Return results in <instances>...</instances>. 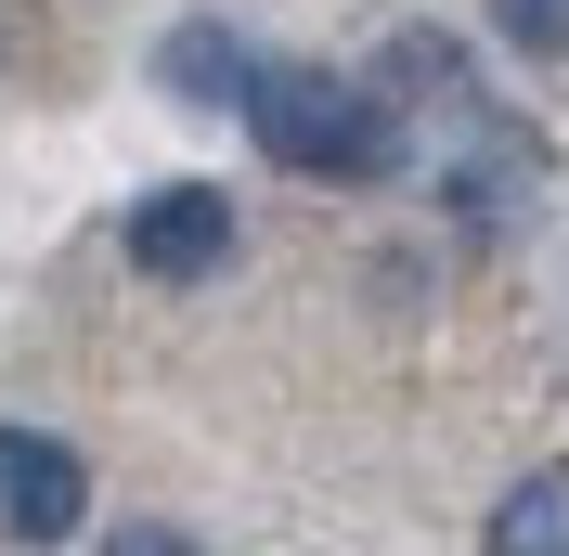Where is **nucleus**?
<instances>
[{"label": "nucleus", "instance_id": "nucleus-2", "mask_svg": "<svg viewBox=\"0 0 569 556\" xmlns=\"http://www.w3.org/2000/svg\"><path fill=\"white\" fill-rule=\"evenodd\" d=\"M543 169H557V142L531 130L518 105H492V91H466L453 105V156H440V208L466 220L479 246H505L518 220L543 208Z\"/></svg>", "mask_w": 569, "mask_h": 556}, {"label": "nucleus", "instance_id": "nucleus-7", "mask_svg": "<svg viewBox=\"0 0 569 556\" xmlns=\"http://www.w3.org/2000/svg\"><path fill=\"white\" fill-rule=\"evenodd\" d=\"M505 52H531V66H569V0H492Z\"/></svg>", "mask_w": 569, "mask_h": 556}, {"label": "nucleus", "instance_id": "nucleus-1", "mask_svg": "<svg viewBox=\"0 0 569 556\" xmlns=\"http://www.w3.org/2000/svg\"><path fill=\"white\" fill-rule=\"evenodd\" d=\"M259 156L298 181H337V195H376V181L415 169V117L376 91V78H337V66H298V52H259L247 66V105Z\"/></svg>", "mask_w": 569, "mask_h": 556}, {"label": "nucleus", "instance_id": "nucleus-3", "mask_svg": "<svg viewBox=\"0 0 569 556\" xmlns=\"http://www.w3.org/2000/svg\"><path fill=\"white\" fill-rule=\"evenodd\" d=\"M117 246H130L142 285H208V272H233V195L220 181H156V195H130Z\"/></svg>", "mask_w": 569, "mask_h": 556}, {"label": "nucleus", "instance_id": "nucleus-4", "mask_svg": "<svg viewBox=\"0 0 569 556\" xmlns=\"http://www.w3.org/2000/svg\"><path fill=\"white\" fill-rule=\"evenodd\" d=\"M78 518H91V466H78V440H52V427H0V530H13V544H78Z\"/></svg>", "mask_w": 569, "mask_h": 556}, {"label": "nucleus", "instance_id": "nucleus-8", "mask_svg": "<svg viewBox=\"0 0 569 556\" xmlns=\"http://www.w3.org/2000/svg\"><path fill=\"white\" fill-rule=\"evenodd\" d=\"M104 556H208V544H194L181 518H117V530H104Z\"/></svg>", "mask_w": 569, "mask_h": 556}, {"label": "nucleus", "instance_id": "nucleus-6", "mask_svg": "<svg viewBox=\"0 0 569 556\" xmlns=\"http://www.w3.org/2000/svg\"><path fill=\"white\" fill-rule=\"evenodd\" d=\"M479 544L492 556H569V453H543V466H518V479L492 492Z\"/></svg>", "mask_w": 569, "mask_h": 556}, {"label": "nucleus", "instance_id": "nucleus-5", "mask_svg": "<svg viewBox=\"0 0 569 556\" xmlns=\"http://www.w3.org/2000/svg\"><path fill=\"white\" fill-rule=\"evenodd\" d=\"M247 66H259V52L220 27V13H181V27L156 39V91L194 105V117H233V105H247Z\"/></svg>", "mask_w": 569, "mask_h": 556}]
</instances>
